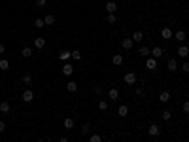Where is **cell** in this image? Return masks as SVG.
<instances>
[{
	"label": "cell",
	"instance_id": "36",
	"mask_svg": "<svg viewBox=\"0 0 189 142\" xmlns=\"http://www.w3.org/2000/svg\"><path fill=\"white\" fill-rule=\"evenodd\" d=\"M72 59L80 61V59H81V53H80V51H72Z\"/></svg>",
	"mask_w": 189,
	"mask_h": 142
},
{
	"label": "cell",
	"instance_id": "21",
	"mask_svg": "<svg viewBox=\"0 0 189 142\" xmlns=\"http://www.w3.org/2000/svg\"><path fill=\"white\" fill-rule=\"evenodd\" d=\"M64 129H74V119L72 118H64Z\"/></svg>",
	"mask_w": 189,
	"mask_h": 142
},
{
	"label": "cell",
	"instance_id": "9",
	"mask_svg": "<svg viewBox=\"0 0 189 142\" xmlns=\"http://www.w3.org/2000/svg\"><path fill=\"white\" fill-rule=\"evenodd\" d=\"M115 9H117V4H115V2H112V0H110V2H106V11H108V14H115Z\"/></svg>",
	"mask_w": 189,
	"mask_h": 142
},
{
	"label": "cell",
	"instance_id": "25",
	"mask_svg": "<svg viewBox=\"0 0 189 142\" xmlns=\"http://www.w3.org/2000/svg\"><path fill=\"white\" fill-rule=\"evenodd\" d=\"M149 53H151V49H149V47H146V46L140 47V55H142V57H148Z\"/></svg>",
	"mask_w": 189,
	"mask_h": 142
},
{
	"label": "cell",
	"instance_id": "41",
	"mask_svg": "<svg viewBox=\"0 0 189 142\" xmlns=\"http://www.w3.org/2000/svg\"><path fill=\"white\" fill-rule=\"evenodd\" d=\"M4 51H6V49H4V44H0V55H2Z\"/></svg>",
	"mask_w": 189,
	"mask_h": 142
},
{
	"label": "cell",
	"instance_id": "3",
	"mask_svg": "<svg viewBox=\"0 0 189 142\" xmlns=\"http://www.w3.org/2000/svg\"><path fill=\"white\" fill-rule=\"evenodd\" d=\"M161 38H163V40H170V38H174V32H172L168 27H165L161 30Z\"/></svg>",
	"mask_w": 189,
	"mask_h": 142
},
{
	"label": "cell",
	"instance_id": "23",
	"mask_svg": "<svg viewBox=\"0 0 189 142\" xmlns=\"http://www.w3.org/2000/svg\"><path fill=\"white\" fill-rule=\"evenodd\" d=\"M32 51H34V49H32V47H28V46H27V47H23L21 55H23V57H30V55H32Z\"/></svg>",
	"mask_w": 189,
	"mask_h": 142
},
{
	"label": "cell",
	"instance_id": "27",
	"mask_svg": "<svg viewBox=\"0 0 189 142\" xmlns=\"http://www.w3.org/2000/svg\"><path fill=\"white\" fill-rule=\"evenodd\" d=\"M66 89H68V91H70V93H74V91H76V89H78V83H76V82H68Z\"/></svg>",
	"mask_w": 189,
	"mask_h": 142
},
{
	"label": "cell",
	"instance_id": "10",
	"mask_svg": "<svg viewBox=\"0 0 189 142\" xmlns=\"http://www.w3.org/2000/svg\"><path fill=\"white\" fill-rule=\"evenodd\" d=\"M127 114H129V106H127V104H121L119 108H117V116H121V118H125Z\"/></svg>",
	"mask_w": 189,
	"mask_h": 142
},
{
	"label": "cell",
	"instance_id": "16",
	"mask_svg": "<svg viewBox=\"0 0 189 142\" xmlns=\"http://www.w3.org/2000/svg\"><path fill=\"white\" fill-rule=\"evenodd\" d=\"M174 38L178 42H185V38H187V34H185L184 30H178V32H174Z\"/></svg>",
	"mask_w": 189,
	"mask_h": 142
},
{
	"label": "cell",
	"instance_id": "37",
	"mask_svg": "<svg viewBox=\"0 0 189 142\" xmlns=\"http://www.w3.org/2000/svg\"><path fill=\"white\" fill-rule=\"evenodd\" d=\"M180 68H182V70H184V72H189V63H187V61H185V63H184V64H182Z\"/></svg>",
	"mask_w": 189,
	"mask_h": 142
},
{
	"label": "cell",
	"instance_id": "34",
	"mask_svg": "<svg viewBox=\"0 0 189 142\" xmlns=\"http://www.w3.org/2000/svg\"><path fill=\"white\" fill-rule=\"evenodd\" d=\"M93 93H95V95H100V93H102V87H100V85H95L93 87Z\"/></svg>",
	"mask_w": 189,
	"mask_h": 142
},
{
	"label": "cell",
	"instance_id": "30",
	"mask_svg": "<svg viewBox=\"0 0 189 142\" xmlns=\"http://www.w3.org/2000/svg\"><path fill=\"white\" fill-rule=\"evenodd\" d=\"M106 21H108L110 25H112V23H115V21H117V19H115V14H108V17H106Z\"/></svg>",
	"mask_w": 189,
	"mask_h": 142
},
{
	"label": "cell",
	"instance_id": "38",
	"mask_svg": "<svg viewBox=\"0 0 189 142\" xmlns=\"http://www.w3.org/2000/svg\"><path fill=\"white\" fill-rule=\"evenodd\" d=\"M47 4V0H36V6L38 8H42V6H45Z\"/></svg>",
	"mask_w": 189,
	"mask_h": 142
},
{
	"label": "cell",
	"instance_id": "1",
	"mask_svg": "<svg viewBox=\"0 0 189 142\" xmlns=\"http://www.w3.org/2000/svg\"><path fill=\"white\" fill-rule=\"evenodd\" d=\"M123 80H125L127 85H134V83H136V74H134V72H127Z\"/></svg>",
	"mask_w": 189,
	"mask_h": 142
},
{
	"label": "cell",
	"instance_id": "31",
	"mask_svg": "<svg viewBox=\"0 0 189 142\" xmlns=\"http://www.w3.org/2000/svg\"><path fill=\"white\" fill-rule=\"evenodd\" d=\"M89 131H91V125L89 123H85L83 127H81V133H83V135H89Z\"/></svg>",
	"mask_w": 189,
	"mask_h": 142
},
{
	"label": "cell",
	"instance_id": "22",
	"mask_svg": "<svg viewBox=\"0 0 189 142\" xmlns=\"http://www.w3.org/2000/svg\"><path fill=\"white\" fill-rule=\"evenodd\" d=\"M142 38H144V32H142V30H136L134 34H132V40H134V42H140Z\"/></svg>",
	"mask_w": 189,
	"mask_h": 142
},
{
	"label": "cell",
	"instance_id": "18",
	"mask_svg": "<svg viewBox=\"0 0 189 142\" xmlns=\"http://www.w3.org/2000/svg\"><path fill=\"white\" fill-rule=\"evenodd\" d=\"M70 57H72V51H61V53H59V59L61 61H68Z\"/></svg>",
	"mask_w": 189,
	"mask_h": 142
},
{
	"label": "cell",
	"instance_id": "11",
	"mask_svg": "<svg viewBox=\"0 0 189 142\" xmlns=\"http://www.w3.org/2000/svg\"><path fill=\"white\" fill-rule=\"evenodd\" d=\"M168 72H174V70H178L180 66H178V63H176V59H168Z\"/></svg>",
	"mask_w": 189,
	"mask_h": 142
},
{
	"label": "cell",
	"instance_id": "14",
	"mask_svg": "<svg viewBox=\"0 0 189 142\" xmlns=\"http://www.w3.org/2000/svg\"><path fill=\"white\" fill-rule=\"evenodd\" d=\"M163 53H165V49H163V47H157V46H155V47L151 49V57H155V59H157V57H161Z\"/></svg>",
	"mask_w": 189,
	"mask_h": 142
},
{
	"label": "cell",
	"instance_id": "6",
	"mask_svg": "<svg viewBox=\"0 0 189 142\" xmlns=\"http://www.w3.org/2000/svg\"><path fill=\"white\" fill-rule=\"evenodd\" d=\"M34 47H36V49H44V47H45V38L38 36L36 40H34Z\"/></svg>",
	"mask_w": 189,
	"mask_h": 142
},
{
	"label": "cell",
	"instance_id": "19",
	"mask_svg": "<svg viewBox=\"0 0 189 142\" xmlns=\"http://www.w3.org/2000/svg\"><path fill=\"white\" fill-rule=\"evenodd\" d=\"M21 82L23 83H25V85H30V83H32V76H30V74H23V78H21Z\"/></svg>",
	"mask_w": 189,
	"mask_h": 142
},
{
	"label": "cell",
	"instance_id": "7",
	"mask_svg": "<svg viewBox=\"0 0 189 142\" xmlns=\"http://www.w3.org/2000/svg\"><path fill=\"white\" fill-rule=\"evenodd\" d=\"M9 110H11V108H9V102H6V101H2L0 102V114H9Z\"/></svg>",
	"mask_w": 189,
	"mask_h": 142
},
{
	"label": "cell",
	"instance_id": "39",
	"mask_svg": "<svg viewBox=\"0 0 189 142\" xmlns=\"http://www.w3.org/2000/svg\"><path fill=\"white\" fill-rule=\"evenodd\" d=\"M184 112H185V114H189V101L184 102Z\"/></svg>",
	"mask_w": 189,
	"mask_h": 142
},
{
	"label": "cell",
	"instance_id": "17",
	"mask_svg": "<svg viewBox=\"0 0 189 142\" xmlns=\"http://www.w3.org/2000/svg\"><path fill=\"white\" fill-rule=\"evenodd\" d=\"M159 101H161V102H168V101H170V93H168V91H161Z\"/></svg>",
	"mask_w": 189,
	"mask_h": 142
},
{
	"label": "cell",
	"instance_id": "12",
	"mask_svg": "<svg viewBox=\"0 0 189 142\" xmlns=\"http://www.w3.org/2000/svg\"><path fill=\"white\" fill-rule=\"evenodd\" d=\"M132 44H134V40H132V38H125V40L121 42L123 49H131V47H132Z\"/></svg>",
	"mask_w": 189,
	"mask_h": 142
},
{
	"label": "cell",
	"instance_id": "35",
	"mask_svg": "<svg viewBox=\"0 0 189 142\" xmlns=\"http://www.w3.org/2000/svg\"><path fill=\"white\" fill-rule=\"evenodd\" d=\"M136 95H138V97H144L146 95V89H144V87H138V89H136Z\"/></svg>",
	"mask_w": 189,
	"mask_h": 142
},
{
	"label": "cell",
	"instance_id": "40",
	"mask_svg": "<svg viewBox=\"0 0 189 142\" xmlns=\"http://www.w3.org/2000/svg\"><path fill=\"white\" fill-rule=\"evenodd\" d=\"M4 129H6V125H4V121H0V133H4Z\"/></svg>",
	"mask_w": 189,
	"mask_h": 142
},
{
	"label": "cell",
	"instance_id": "33",
	"mask_svg": "<svg viewBox=\"0 0 189 142\" xmlns=\"http://www.w3.org/2000/svg\"><path fill=\"white\" fill-rule=\"evenodd\" d=\"M161 116H163V119H165V121H168V119H170V116H172V114H170V110H165V112H163Z\"/></svg>",
	"mask_w": 189,
	"mask_h": 142
},
{
	"label": "cell",
	"instance_id": "15",
	"mask_svg": "<svg viewBox=\"0 0 189 142\" xmlns=\"http://www.w3.org/2000/svg\"><path fill=\"white\" fill-rule=\"evenodd\" d=\"M108 97H110V101H115V99H119V91H117L115 87H112L108 91Z\"/></svg>",
	"mask_w": 189,
	"mask_h": 142
},
{
	"label": "cell",
	"instance_id": "5",
	"mask_svg": "<svg viewBox=\"0 0 189 142\" xmlns=\"http://www.w3.org/2000/svg\"><path fill=\"white\" fill-rule=\"evenodd\" d=\"M23 101H25V102H32V101H34V93H32L30 89L23 91Z\"/></svg>",
	"mask_w": 189,
	"mask_h": 142
},
{
	"label": "cell",
	"instance_id": "2",
	"mask_svg": "<svg viewBox=\"0 0 189 142\" xmlns=\"http://www.w3.org/2000/svg\"><path fill=\"white\" fill-rule=\"evenodd\" d=\"M146 68L148 70H157V59H155V57H149V59L146 61Z\"/></svg>",
	"mask_w": 189,
	"mask_h": 142
},
{
	"label": "cell",
	"instance_id": "13",
	"mask_svg": "<svg viewBox=\"0 0 189 142\" xmlns=\"http://www.w3.org/2000/svg\"><path fill=\"white\" fill-rule=\"evenodd\" d=\"M63 74H64V76H72V74H74V66H72V64H64V66H63Z\"/></svg>",
	"mask_w": 189,
	"mask_h": 142
},
{
	"label": "cell",
	"instance_id": "32",
	"mask_svg": "<svg viewBox=\"0 0 189 142\" xmlns=\"http://www.w3.org/2000/svg\"><path fill=\"white\" fill-rule=\"evenodd\" d=\"M89 140H91V142H100V140H102V137H100V135H91Z\"/></svg>",
	"mask_w": 189,
	"mask_h": 142
},
{
	"label": "cell",
	"instance_id": "26",
	"mask_svg": "<svg viewBox=\"0 0 189 142\" xmlns=\"http://www.w3.org/2000/svg\"><path fill=\"white\" fill-rule=\"evenodd\" d=\"M8 68H9V63L6 59H0V70H4V72H6Z\"/></svg>",
	"mask_w": 189,
	"mask_h": 142
},
{
	"label": "cell",
	"instance_id": "29",
	"mask_svg": "<svg viewBox=\"0 0 189 142\" xmlns=\"http://www.w3.org/2000/svg\"><path fill=\"white\" fill-rule=\"evenodd\" d=\"M99 110H102V112L108 110V102H106V101H100V102H99Z\"/></svg>",
	"mask_w": 189,
	"mask_h": 142
},
{
	"label": "cell",
	"instance_id": "24",
	"mask_svg": "<svg viewBox=\"0 0 189 142\" xmlns=\"http://www.w3.org/2000/svg\"><path fill=\"white\" fill-rule=\"evenodd\" d=\"M112 63L115 64V66H119V64H123V57H121V55H113Z\"/></svg>",
	"mask_w": 189,
	"mask_h": 142
},
{
	"label": "cell",
	"instance_id": "8",
	"mask_svg": "<svg viewBox=\"0 0 189 142\" xmlns=\"http://www.w3.org/2000/svg\"><path fill=\"white\" fill-rule=\"evenodd\" d=\"M178 55L184 57V59H187V55H189V47H187V46H180V47H178Z\"/></svg>",
	"mask_w": 189,
	"mask_h": 142
},
{
	"label": "cell",
	"instance_id": "4",
	"mask_svg": "<svg viewBox=\"0 0 189 142\" xmlns=\"http://www.w3.org/2000/svg\"><path fill=\"white\" fill-rule=\"evenodd\" d=\"M159 133H161V127H159V125H155V123L149 125V129H148V135H149V137H157Z\"/></svg>",
	"mask_w": 189,
	"mask_h": 142
},
{
	"label": "cell",
	"instance_id": "20",
	"mask_svg": "<svg viewBox=\"0 0 189 142\" xmlns=\"http://www.w3.org/2000/svg\"><path fill=\"white\" fill-rule=\"evenodd\" d=\"M44 21H45V25H47V27H51V25L55 23V15H51V14H47L44 17Z\"/></svg>",
	"mask_w": 189,
	"mask_h": 142
},
{
	"label": "cell",
	"instance_id": "28",
	"mask_svg": "<svg viewBox=\"0 0 189 142\" xmlns=\"http://www.w3.org/2000/svg\"><path fill=\"white\" fill-rule=\"evenodd\" d=\"M34 27H36V28L45 27V21H44V19H34Z\"/></svg>",
	"mask_w": 189,
	"mask_h": 142
}]
</instances>
